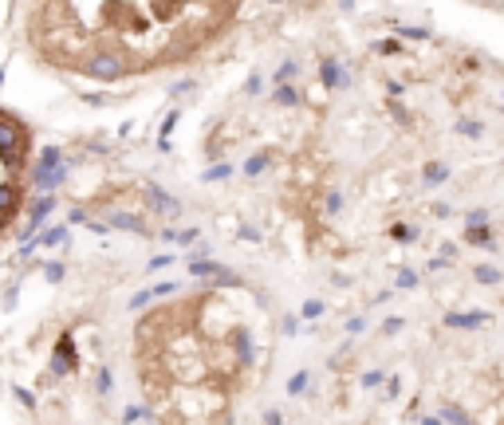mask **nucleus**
<instances>
[{"instance_id": "obj_5", "label": "nucleus", "mask_w": 504, "mask_h": 425, "mask_svg": "<svg viewBox=\"0 0 504 425\" xmlns=\"http://www.w3.org/2000/svg\"><path fill=\"white\" fill-rule=\"evenodd\" d=\"M189 272H193V276H217L221 268L209 264V260H193V264H189Z\"/></svg>"}, {"instance_id": "obj_8", "label": "nucleus", "mask_w": 504, "mask_h": 425, "mask_svg": "<svg viewBox=\"0 0 504 425\" xmlns=\"http://www.w3.org/2000/svg\"><path fill=\"white\" fill-rule=\"evenodd\" d=\"M477 279H480V284H496L501 272H496V268H477Z\"/></svg>"}, {"instance_id": "obj_7", "label": "nucleus", "mask_w": 504, "mask_h": 425, "mask_svg": "<svg viewBox=\"0 0 504 425\" xmlns=\"http://www.w3.org/2000/svg\"><path fill=\"white\" fill-rule=\"evenodd\" d=\"M323 315V304L320 300H308V304H304V319H320Z\"/></svg>"}, {"instance_id": "obj_6", "label": "nucleus", "mask_w": 504, "mask_h": 425, "mask_svg": "<svg viewBox=\"0 0 504 425\" xmlns=\"http://www.w3.org/2000/svg\"><path fill=\"white\" fill-rule=\"evenodd\" d=\"M465 236H469L473 244H489V229H480V225H477V229L469 225V232H465Z\"/></svg>"}, {"instance_id": "obj_14", "label": "nucleus", "mask_w": 504, "mask_h": 425, "mask_svg": "<svg viewBox=\"0 0 504 425\" xmlns=\"http://www.w3.org/2000/svg\"><path fill=\"white\" fill-rule=\"evenodd\" d=\"M363 386H382V374H374V370H370V374H363Z\"/></svg>"}, {"instance_id": "obj_3", "label": "nucleus", "mask_w": 504, "mask_h": 425, "mask_svg": "<svg viewBox=\"0 0 504 425\" xmlns=\"http://www.w3.org/2000/svg\"><path fill=\"white\" fill-rule=\"evenodd\" d=\"M489 323V311H449L445 315V327H480Z\"/></svg>"}, {"instance_id": "obj_15", "label": "nucleus", "mask_w": 504, "mask_h": 425, "mask_svg": "<svg viewBox=\"0 0 504 425\" xmlns=\"http://www.w3.org/2000/svg\"><path fill=\"white\" fill-rule=\"evenodd\" d=\"M422 425H445V422H437V417H422Z\"/></svg>"}, {"instance_id": "obj_4", "label": "nucleus", "mask_w": 504, "mask_h": 425, "mask_svg": "<svg viewBox=\"0 0 504 425\" xmlns=\"http://www.w3.org/2000/svg\"><path fill=\"white\" fill-rule=\"evenodd\" d=\"M437 417H442V422H449V425H473V417H469L465 410H457L453 401H445V406H442V413H437Z\"/></svg>"}, {"instance_id": "obj_11", "label": "nucleus", "mask_w": 504, "mask_h": 425, "mask_svg": "<svg viewBox=\"0 0 504 425\" xmlns=\"http://www.w3.org/2000/svg\"><path fill=\"white\" fill-rule=\"evenodd\" d=\"M154 295H158V292H154V288H150V292H138L134 300H130V307H142V304H150V300H154Z\"/></svg>"}, {"instance_id": "obj_2", "label": "nucleus", "mask_w": 504, "mask_h": 425, "mask_svg": "<svg viewBox=\"0 0 504 425\" xmlns=\"http://www.w3.org/2000/svg\"><path fill=\"white\" fill-rule=\"evenodd\" d=\"M71 370H75V342H71V335H60L55 358H51V374H71Z\"/></svg>"}, {"instance_id": "obj_10", "label": "nucleus", "mask_w": 504, "mask_h": 425, "mask_svg": "<svg viewBox=\"0 0 504 425\" xmlns=\"http://www.w3.org/2000/svg\"><path fill=\"white\" fill-rule=\"evenodd\" d=\"M398 288H418V276L414 272H398Z\"/></svg>"}, {"instance_id": "obj_13", "label": "nucleus", "mask_w": 504, "mask_h": 425, "mask_svg": "<svg viewBox=\"0 0 504 425\" xmlns=\"http://www.w3.org/2000/svg\"><path fill=\"white\" fill-rule=\"evenodd\" d=\"M394 236H398V241H414L418 232H414V229H406V225H398V229H394Z\"/></svg>"}, {"instance_id": "obj_12", "label": "nucleus", "mask_w": 504, "mask_h": 425, "mask_svg": "<svg viewBox=\"0 0 504 425\" xmlns=\"http://www.w3.org/2000/svg\"><path fill=\"white\" fill-rule=\"evenodd\" d=\"M111 390V370H98V394H107Z\"/></svg>"}, {"instance_id": "obj_9", "label": "nucleus", "mask_w": 504, "mask_h": 425, "mask_svg": "<svg viewBox=\"0 0 504 425\" xmlns=\"http://www.w3.org/2000/svg\"><path fill=\"white\" fill-rule=\"evenodd\" d=\"M304 386H308V374H295L292 382H288V394H304Z\"/></svg>"}, {"instance_id": "obj_1", "label": "nucleus", "mask_w": 504, "mask_h": 425, "mask_svg": "<svg viewBox=\"0 0 504 425\" xmlns=\"http://www.w3.org/2000/svg\"><path fill=\"white\" fill-rule=\"evenodd\" d=\"M245 0H32L28 48L55 71L123 83L221 44Z\"/></svg>"}]
</instances>
